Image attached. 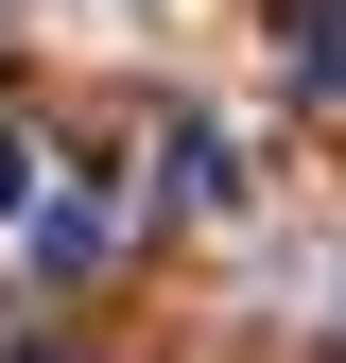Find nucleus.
Returning a JSON list of instances; mask_svg holds the SVG:
<instances>
[{"mask_svg":"<svg viewBox=\"0 0 346 363\" xmlns=\"http://www.w3.org/2000/svg\"><path fill=\"white\" fill-rule=\"evenodd\" d=\"M277 69L312 86V104H346V0H294V18H277Z\"/></svg>","mask_w":346,"mask_h":363,"instance_id":"obj_1","label":"nucleus"},{"mask_svg":"<svg viewBox=\"0 0 346 363\" xmlns=\"http://www.w3.org/2000/svg\"><path fill=\"white\" fill-rule=\"evenodd\" d=\"M0 208H35V139H18V121H0Z\"/></svg>","mask_w":346,"mask_h":363,"instance_id":"obj_2","label":"nucleus"}]
</instances>
